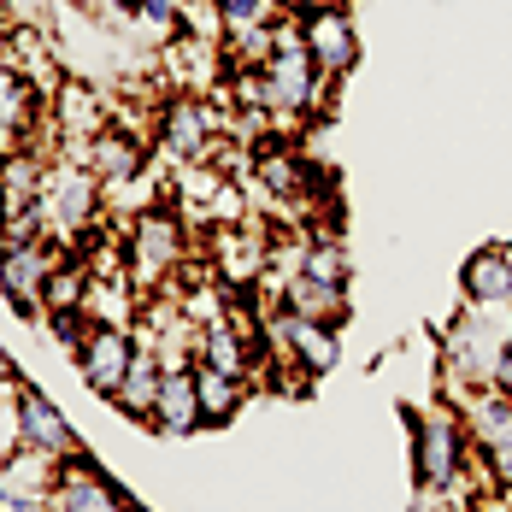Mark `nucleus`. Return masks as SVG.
I'll use <instances>...</instances> for the list:
<instances>
[{
	"mask_svg": "<svg viewBox=\"0 0 512 512\" xmlns=\"http://www.w3.org/2000/svg\"><path fill=\"white\" fill-rule=\"evenodd\" d=\"M0 159H6V142H0Z\"/></svg>",
	"mask_w": 512,
	"mask_h": 512,
	"instance_id": "c85d7f7f",
	"label": "nucleus"
},
{
	"mask_svg": "<svg viewBox=\"0 0 512 512\" xmlns=\"http://www.w3.org/2000/svg\"><path fill=\"white\" fill-rule=\"evenodd\" d=\"M277 18H283V0H218V24H224V36L271 30Z\"/></svg>",
	"mask_w": 512,
	"mask_h": 512,
	"instance_id": "412c9836",
	"label": "nucleus"
},
{
	"mask_svg": "<svg viewBox=\"0 0 512 512\" xmlns=\"http://www.w3.org/2000/svg\"><path fill=\"white\" fill-rule=\"evenodd\" d=\"M48 512H130V495L101 471V460L89 448H77L71 460L53 465Z\"/></svg>",
	"mask_w": 512,
	"mask_h": 512,
	"instance_id": "0eeeda50",
	"label": "nucleus"
},
{
	"mask_svg": "<svg viewBox=\"0 0 512 512\" xmlns=\"http://www.w3.org/2000/svg\"><path fill=\"white\" fill-rule=\"evenodd\" d=\"M71 359H77L83 389L101 395V401H112V389L124 383V371H130V359H136V330H130V324H89L83 348Z\"/></svg>",
	"mask_w": 512,
	"mask_h": 512,
	"instance_id": "9d476101",
	"label": "nucleus"
},
{
	"mask_svg": "<svg viewBox=\"0 0 512 512\" xmlns=\"http://www.w3.org/2000/svg\"><path fill=\"white\" fill-rule=\"evenodd\" d=\"M6 6H12V0H6Z\"/></svg>",
	"mask_w": 512,
	"mask_h": 512,
	"instance_id": "7c9ffc66",
	"label": "nucleus"
},
{
	"mask_svg": "<svg viewBox=\"0 0 512 512\" xmlns=\"http://www.w3.org/2000/svg\"><path fill=\"white\" fill-rule=\"evenodd\" d=\"M0 512H12V507H0Z\"/></svg>",
	"mask_w": 512,
	"mask_h": 512,
	"instance_id": "c756f323",
	"label": "nucleus"
},
{
	"mask_svg": "<svg viewBox=\"0 0 512 512\" xmlns=\"http://www.w3.org/2000/svg\"><path fill=\"white\" fill-rule=\"evenodd\" d=\"M148 430H154V436H195V430H201V401H195V359H189V365H165Z\"/></svg>",
	"mask_w": 512,
	"mask_h": 512,
	"instance_id": "4468645a",
	"label": "nucleus"
},
{
	"mask_svg": "<svg viewBox=\"0 0 512 512\" xmlns=\"http://www.w3.org/2000/svg\"><path fill=\"white\" fill-rule=\"evenodd\" d=\"M42 224H48L53 242H77L83 230H95L106 212V195H101V177L89 171V159L77 154H53L48 159V183H42Z\"/></svg>",
	"mask_w": 512,
	"mask_h": 512,
	"instance_id": "f03ea898",
	"label": "nucleus"
},
{
	"mask_svg": "<svg viewBox=\"0 0 512 512\" xmlns=\"http://www.w3.org/2000/svg\"><path fill=\"white\" fill-rule=\"evenodd\" d=\"M183 236H189L183 218L165 201H154L148 212H136V224H130V236H124V259H130V277H142V295L171 289V277L183 271V254H189Z\"/></svg>",
	"mask_w": 512,
	"mask_h": 512,
	"instance_id": "7ed1b4c3",
	"label": "nucleus"
},
{
	"mask_svg": "<svg viewBox=\"0 0 512 512\" xmlns=\"http://www.w3.org/2000/svg\"><path fill=\"white\" fill-rule=\"evenodd\" d=\"M412 471H418V495H436V489H460L465 471L477 465V448L465 436V418L460 407L442 395V407L430 412H412Z\"/></svg>",
	"mask_w": 512,
	"mask_h": 512,
	"instance_id": "f257e3e1",
	"label": "nucleus"
},
{
	"mask_svg": "<svg viewBox=\"0 0 512 512\" xmlns=\"http://www.w3.org/2000/svg\"><path fill=\"white\" fill-rule=\"evenodd\" d=\"M289 6L301 18V36H307V53H312V65H318V77L336 89L359 65V30H354V18H348V6L342 0H289Z\"/></svg>",
	"mask_w": 512,
	"mask_h": 512,
	"instance_id": "39448f33",
	"label": "nucleus"
},
{
	"mask_svg": "<svg viewBox=\"0 0 512 512\" xmlns=\"http://www.w3.org/2000/svg\"><path fill=\"white\" fill-rule=\"evenodd\" d=\"M89 283H95V271L65 248L59 265L48 271V283H42V318L48 312H89Z\"/></svg>",
	"mask_w": 512,
	"mask_h": 512,
	"instance_id": "6ab92c4d",
	"label": "nucleus"
},
{
	"mask_svg": "<svg viewBox=\"0 0 512 512\" xmlns=\"http://www.w3.org/2000/svg\"><path fill=\"white\" fill-rule=\"evenodd\" d=\"M159 71H165V89L171 95H201L218 101L224 83H230V53L218 36H195V30H177L165 48H159Z\"/></svg>",
	"mask_w": 512,
	"mask_h": 512,
	"instance_id": "423d86ee",
	"label": "nucleus"
},
{
	"mask_svg": "<svg viewBox=\"0 0 512 512\" xmlns=\"http://www.w3.org/2000/svg\"><path fill=\"white\" fill-rule=\"evenodd\" d=\"M18 448H36V454H48L53 465L71 460V454L83 448L77 430H71V418L53 407L36 383H18Z\"/></svg>",
	"mask_w": 512,
	"mask_h": 512,
	"instance_id": "9b49d317",
	"label": "nucleus"
},
{
	"mask_svg": "<svg viewBox=\"0 0 512 512\" xmlns=\"http://www.w3.org/2000/svg\"><path fill=\"white\" fill-rule=\"evenodd\" d=\"M89 312H48V330H53V342L65 348V354H77L83 348V336H89Z\"/></svg>",
	"mask_w": 512,
	"mask_h": 512,
	"instance_id": "5701e85b",
	"label": "nucleus"
},
{
	"mask_svg": "<svg viewBox=\"0 0 512 512\" xmlns=\"http://www.w3.org/2000/svg\"><path fill=\"white\" fill-rule=\"evenodd\" d=\"M112 12L130 18V24H142V0H112Z\"/></svg>",
	"mask_w": 512,
	"mask_h": 512,
	"instance_id": "a878e982",
	"label": "nucleus"
},
{
	"mask_svg": "<svg viewBox=\"0 0 512 512\" xmlns=\"http://www.w3.org/2000/svg\"><path fill=\"white\" fill-rule=\"evenodd\" d=\"M142 24H148V30H165V36H177V24H183V0H142Z\"/></svg>",
	"mask_w": 512,
	"mask_h": 512,
	"instance_id": "b1692460",
	"label": "nucleus"
},
{
	"mask_svg": "<svg viewBox=\"0 0 512 512\" xmlns=\"http://www.w3.org/2000/svg\"><path fill=\"white\" fill-rule=\"evenodd\" d=\"M42 130H48V95L18 65L0 59V142L6 148H42V154H53L42 142Z\"/></svg>",
	"mask_w": 512,
	"mask_h": 512,
	"instance_id": "1a4fd4ad",
	"label": "nucleus"
},
{
	"mask_svg": "<svg viewBox=\"0 0 512 512\" xmlns=\"http://www.w3.org/2000/svg\"><path fill=\"white\" fill-rule=\"evenodd\" d=\"M18 383H24V377H18V365H12L6 348H0V395H6V389H18Z\"/></svg>",
	"mask_w": 512,
	"mask_h": 512,
	"instance_id": "393cba45",
	"label": "nucleus"
},
{
	"mask_svg": "<svg viewBox=\"0 0 512 512\" xmlns=\"http://www.w3.org/2000/svg\"><path fill=\"white\" fill-rule=\"evenodd\" d=\"M159 377H165V365H159V354H154V348H142V342H136V359H130V371H124V383L112 389V401H106V407H112V412H124L130 424H148V418H154Z\"/></svg>",
	"mask_w": 512,
	"mask_h": 512,
	"instance_id": "f3484780",
	"label": "nucleus"
},
{
	"mask_svg": "<svg viewBox=\"0 0 512 512\" xmlns=\"http://www.w3.org/2000/svg\"><path fill=\"white\" fill-rule=\"evenodd\" d=\"M218 130H224V118H218V106L201 101V95H171L165 89V101L154 112V148L171 165H201V159H218Z\"/></svg>",
	"mask_w": 512,
	"mask_h": 512,
	"instance_id": "20e7f679",
	"label": "nucleus"
},
{
	"mask_svg": "<svg viewBox=\"0 0 512 512\" xmlns=\"http://www.w3.org/2000/svg\"><path fill=\"white\" fill-rule=\"evenodd\" d=\"M0 53H6V30H0Z\"/></svg>",
	"mask_w": 512,
	"mask_h": 512,
	"instance_id": "cd10ccee",
	"label": "nucleus"
},
{
	"mask_svg": "<svg viewBox=\"0 0 512 512\" xmlns=\"http://www.w3.org/2000/svg\"><path fill=\"white\" fill-rule=\"evenodd\" d=\"M59 254H65V242H53V236L0 248V295H6V307L18 312L24 324H42V283L59 265Z\"/></svg>",
	"mask_w": 512,
	"mask_h": 512,
	"instance_id": "6e6552de",
	"label": "nucleus"
},
{
	"mask_svg": "<svg viewBox=\"0 0 512 512\" xmlns=\"http://www.w3.org/2000/svg\"><path fill=\"white\" fill-rule=\"evenodd\" d=\"M195 401H201V430H224L242 412V401H248V377L195 359Z\"/></svg>",
	"mask_w": 512,
	"mask_h": 512,
	"instance_id": "a211bd4d",
	"label": "nucleus"
},
{
	"mask_svg": "<svg viewBox=\"0 0 512 512\" xmlns=\"http://www.w3.org/2000/svg\"><path fill=\"white\" fill-rule=\"evenodd\" d=\"M477 512H507V507H477Z\"/></svg>",
	"mask_w": 512,
	"mask_h": 512,
	"instance_id": "bb28decb",
	"label": "nucleus"
},
{
	"mask_svg": "<svg viewBox=\"0 0 512 512\" xmlns=\"http://www.w3.org/2000/svg\"><path fill=\"white\" fill-rule=\"evenodd\" d=\"M477 465L489 471L495 495H507V501H512V436H507V442H495V448H477Z\"/></svg>",
	"mask_w": 512,
	"mask_h": 512,
	"instance_id": "4be33fe9",
	"label": "nucleus"
},
{
	"mask_svg": "<svg viewBox=\"0 0 512 512\" xmlns=\"http://www.w3.org/2000/svg\"><path fill=\"white\" fill-rule=\"evenodd\" d=\"M301 277L330 283V289H348V254H342V242H336V236H324V230L301 236Z\"/></svg>",
	"mask_w": 512,
	"mask_h": 512,
	"instance_id": "aec40b11",
	"label": "nucleus"
},
{
	"mask_svg": "<svg viewBox=\"0 0 512 512\" xmlns=\"http://www.w3.org/2000/svg\"><path fill=\"white\" fill-rule=\"evenodd\" d=\"M465 307H512V242H483L460 265Z\"/></svg>",
	"mask_w": 512,
	"mask_h": 512,
	"instance_id": "ddd939ff",
	"label": "nucleus"
},
{
	"mask_svg": "<svg viewBox=\"0 0 512 512\" xmlns=\"http://www.w3.org/2000/svg\"><path fill=\"white\" fill-rule=\"evenodd\" d=\"M283 330V348H289V371H301V377H324L336 354H342V336H336V324H312V318H295V312H271V336Z\"/></svg>",
	"mask_w": 512,
	"mask_h": 512,
	"instance_id": "f8f14e48",
	"label": "nucleus"
},
{
	"mask_svg": "<svg viewBox=\"0 0 512 512\" xmlns=\"http://www.w3.org/2000/svg\"><path fill=\"white\" fill-rule=\"evenodd\" d=\"M342 6H348V0H342Z\"/></svg>",
	"mask_w": 512,
	"mask_h": 512,
	"instance_id": "2f4dec72",
	"label": "nucleus"
},
{
	"mask_svg": "<svg viewBox=\"0 0 512 512\" xmlns=\"http://www.w3.org/2000/svg\"><path fill=\"white\" fill-rule=\"evenodd\" d=\"M148 148H154V142H142L136 130H118V124H106L101 136L83 148V159H89V171H95L101 183H118V177H142Z\"/></svg>",
	"mask_w": 512,
	"mask_h": 512,
	"instance_id": "dca6fc26",
	"label": "nucleus"
},
{
	"mask_svg": "<svg viewBox=\"0 0 512 512\" xmlns=\"http://www.w3.org/2000/svg\"><path fill=\"white\" fill-rule=\"evenodd\" d=\"M48 159L53 154H42V148H6V159H0V218H24L42 206Z\"/></svg>",
	"mask_w": 512,
	"mask_h": 512,
	"instance_id": "2eb2a0df",
	"label": "nucleus"
}]
</instances>
